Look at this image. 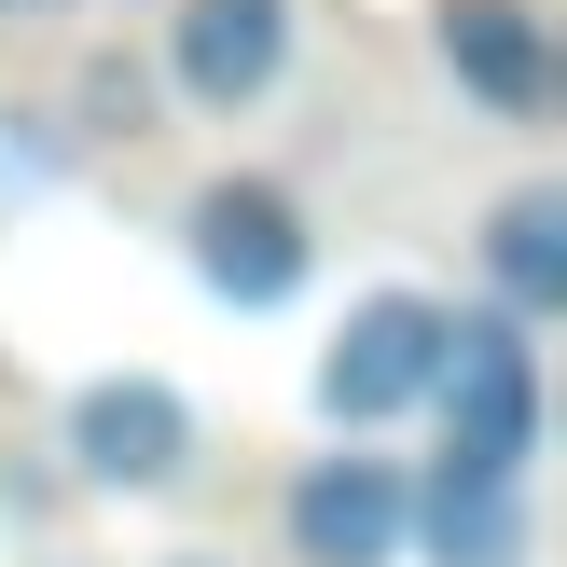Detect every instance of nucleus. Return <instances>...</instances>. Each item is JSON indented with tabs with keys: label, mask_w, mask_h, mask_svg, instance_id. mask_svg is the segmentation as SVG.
I'll list each match as a JSON object with an SVG mask.
<instances>
[{
	"label": "nucleus",
	"mask_w": 567,
	"mask_h": 567,
	"mask_svg": "<svg viewBox=\"0 0 567 567\" xmlns=\"http://www.w3.org/2000/svg\"><path fill=\"white\" fill-rule=\"evenodd\" d=\"M430 42H443V70H457L498 125H540V111H554V42H540L526 0H443Z\"/></svg>",
	"instance_id": "nucleus-7"
},
{
	"label": "nucleus",
	"mask_w": 567,
	"mask_h": 567,
	"mask_svg": "<svg viewBox=\"0 0 567 567\" xmlns=\"http://www.w3.org/2000/svg\"><path fill=\"white\" fill-rule=\"evenodd\" d=\"M181 236H194V277H208L221 305H249V319L291 305L305 264H319V236H305V208H291L277 181H208V194L181 208Z\"/></svg>",
	"instance_id": "nucleus-3"
},
{
	"label": "nucleus",
	"mask_w": 567,
	"mask_h": 567,
	"mask_svg": "<svg viewBox=\"0 0 567 567\" xmlns=\"http://www.w3.org/2000/svg\"><path fill=\"white\" fill-rule=\"evenodd\" d=\"M443 457L457 471H526L540 457V347H526L513 305H471V319H443Z\"/></svg>",
	"instance_id": "nucleus-1"
},
{
	"label": "nucleus",
	"mask_w": 567,
	"mask_h": 567,
	"mask_svg": "<svg viewBox=\"0 0 567 567\" xmlns=\"http://www.w3.org/2000/svg\"><path fill=\"white\" fill-rule=\"evenodd\" d=\"M70 471L111 485V498L181 485V471H194V402H181L166 374H97V388L70 402Z\"/></svg>",
	"instance_id": "nucleus-4"
},
{
	"label": "nucleus",
	"mask_w": 567,
	"mask_h": 567,
	"mask_svg": "<svg viewBox=\"0 0 567 567\" xmlns=\"http://www.w3.org/2000/svg\"><path fill=\"white\" fill-rule=\"evenodd\" d=\"M443 374V305L430 291H360L347 332L319 347V415L332 430H388V415H415Z\"/></svg>",
	"instance_id": "nucleus-2"
},
{
	"label": "nucleus",
	"mask_w": 567,
	"mask_h": 567,
	"mask_svg": "<svg viewBox=\"0 0 567 567\" xmlns=\"http://www.w3.org/2000/svg\"><path fill=\"white\" fill-rule=\"evenodd\" d=\"M402 540H430V567H526V554H540L526 471H457V457H443L430 485L402 498Z\"/></svg>",
	"instance_id": "nucleus-5"
},
{
	"label": "nucleus",
	"mask_w": 567,
	"mask_h": 567,
	"mask_svg": "<svg viewBox=\"0 0 567 567\" xmlns=\"http://www.w3.org/2000/svg\"><path fill=\"white\" fill-rule=\"evenodd\" d=\"M181 97L208 111H249L277 70H291V0H181Z\"/></svg>",
	"instance_id": "nucleus-8"
},
{
	"label": "nucleus",
	"mask_w": 567,
	"mask_h": 567,
	"mask_svg": "<svg viewBox=\"0 0 567 567\" xmlns=\"http://www.w3.org/2000/svg\"><path fill=\"white\" fill-rule=\"evenodd\" d=\"M402 498L415 485L388 457H319L291 485V554L305 567H388V554H402Z\"/></svg>",
	"instance_id": "nucleus-6"
},
{
	"label": "nucleus",
	"mask_w": 567,
	"mask_h": 567,
	"mask_svg": "<svg viewBox=\"0 0 567 567\" xmlns=\"http://www.w3.org/2000/svg\"><path fill=\"white\" fill-rule=\"evenodd\" d=\"M83 138H153V70L138 55H83Z\"/></svg>",
	"instance_id": "nucleus-10"
},
{
	"label": "nucleus",
	"mask_w": 567,
	"mask_h": 567,
	"mask_svg": "<svg viewBox=\"0 0 567 567\" xmlns=\"http://www.w3.org/2000/svg\"><path fill=\"white\" fill-rule=\"evenodd\" d=\"M485 277H498V305H513V319H554V305H567V194H554V181L498 194V221H485Z\"/></svg>",
	"instance_id": "nucleus-9"
},
{
	"label": "nucleus",
	"mask_w": 567,
	"mask_h": 567,
	"mask_svg": "<svg viewBox=\"0 0 567 567\" xmlns=\"http://www.w3.org/2000/svg\"><path fill=\"white\" fill-rule=\"evenodd\" d=\"M55 181V138H14V111H0V194H42Z\"/></svg>",
	"instance_id": "nucleus-11"
},
{
	"label": "nucleus",
	"mask_w": 567,
	"mask_h": 567,
	"mask_svg": "<svg viewBox=\"0 0 567 567\" xmlns=\"http://www.w3.org/2000/svg\"><path fill=\"white\" fill-rule=\"evenodd\" d=\"M14 14H55V0H14Z\"/></svg>",
	"instance_id": "nucleus-12"
}]
</instances>
